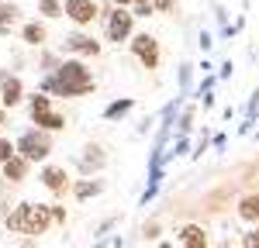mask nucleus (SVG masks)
I'll return each mask as SVG.
<instances>
[{"label":"nucleus","instance_id":"nucleus-3","mask_svg":"<svg viewBox=\"0 0 259 248\" xmlns=\"http://www.w3.org/2000/svg\"><path fill=\"white\" fill-rule=\"evenodd\" d=\"M52 152V138H49V131H24L18 138V155H24L28 162H41L45 155Z\"/></svg>","mask_w":259,"mask_h":248},{"label":"nucleus","instance_id":"nucleus-16","mask_svg":"<svg viewBox=\"0 0 259 248\" xmlns=\"http://www.w3.org/2000/svg\"><path fill=\"white\" fill-rule=\"evenodd\" d=\"M100 190H104V183H100V179H83V183H76V186H73L76 200H90V197H97Z\"/></svg>","mask_w":259,"mask_h":248},{"label":"nucleus","instance_id":"nucleus-20","mask_svg":"<svg viewBox=\"0 0 259 248\" xmlns=\"http://www.w3.org/2000/svg\"><path fill=\"white\" fill-rule=\"evenodd\" d=\"M38 11L45 18H62V0H38Z\"/></svg>","mask_w":259,"mask_h":248},{"label":"nucleus","instance_id":"nucleus-23","mask_svg":"<svg viewBox=\"0 0 259 248\" xmlns=\"http://www.w3.org/2000/svg\"><path fill=\"white\" fill-rule=\"evenodd\" d=\"M152 7H156V14H169L177 7V0H152Z\"/></svg>","mask_w":259,"mask_h":248},{"label":"nucleus","instance_id":"nucleus-15","mask_svg":"<svg viewBox=\"0 0 259 248\" xmlns=\"http://www.w3.org/2000/svg\"><path fill=\"white\" fill-rule=\"evenodd\" d=\"M35 124H38L41 131H59V128H66V117H62V114H56V110H49V114H38V117H35Z\"/></svg>","mask_w":259,"mask_h":248},{"label":"nucleus","instance_id":"nucleus-11","mask_svg":"<svg viewBox=\"0 0 259 248\" xmlns=\"http://www.w3.org/2000/svg\"><path fill=\"white\" fill-rule=\"evenodd\" d=\"M83 152H87V155L80 159V169H83V172H97V169H104V162H107L104 148H97V145H87Z\"/></svg>","mask_w":259,"mask_h":248},{"label":"nucleus","instance_id":"nucleus-28","mask_svg":"<svg viewBox=\"0 0 259 248\" xmlns=\"http://www.w3.org/2000/svg\"><path fill=\"white\" fill-rule=\"evenodd\" d=\"M0 217H7V214H4V204H0Z\"/></svg>","mask_w":259,"mask_h":248},{"label":"nucleus","instance_id":"nucleus-26","mask_svg":"<svg viewBox=\"0 0 259 248\" xmlns=\"http://www.w3.org/2000/svg\"><path fill=\"white\" fill-rule=\"evenodd\" d=\"M4 124H7V110H0V131H4Z\"/></svg>","mask_w":259,"mask_h":248},{"label":"nucleus","instance_id":"nucleus-13","mask_svg":"<svg viewBox=\"0 0 259 248\" xmlns=\"http://www.w3.org/2000/svg\"><path fill=\"white\" fill-rule=\"evenodd\" d=\"M239 217H242V221L259 224V193H249V197H242V200H239Z\"/></svg>","mask_w":259,"mask_h":248},{"label":"nucleus","instance_id":"nucleus-5","mask_svg":"<svg viewBox=\"0 0 259 248\" xmlns=\"http://www.w3.org/2000/svg\"><path fill=\"white\" fill-rule=\"evenodd\" d=\"M132 52H135V59L145 66V69H156L159 66V41L152 38L149 31H142V35H132Z\"/></svg>","mask_w":259,"mask_h":248},{"label":"nucleus","instance_id":"nucleus-12","mask_svg":"<svg viewBox=\"0 0 259 248\" xmlns=\"http://www.w3.org/2000/svg\"><path fill=\"white\" fill-rule=\"evenodd\" d=\"M28 159H24V155H14V159H7V162H4V179H11V183H21V179H24V176H28Z\"/></svg>","mask_w":259,"mask_h":248},{"label":"nucleus","instance_id":"nucleus-4","mask_svg":"<svg viewBox=\"0 0 259 248\" xmlns=\"http://www.w3.org/2000/svg\"><path fill=\"white\" fill-rule=\"evenodd\" d=\"M132 31H135V14H132L128 7H118V4H114V11L107 14V41L121 45V41L132 38Z\"/></svg>","mask_w":259,"mask_h":248},{"label":"nucleus","instance_id":"nucleus-8","mask_svg":"<svg viewBox=\"0 0 259 248\" xmlns=\"http://www.w3.org/2000/svg\"><path fill=\"white\" fill-rule=\"evenodd\" d=\"M21 97H24L21 80H18V76H7V73L0 69V100L7 103V107H14V103H21Z\"/></svg>","mask_w":259,"mask_h":248},{"label":"nucleus","instance_id":"nucleus-27","mask_svg":"<svg viewBox=\"0 0 259 248\" xmlns=\"http://www.w3.org/2000/svg\"><path fill=\"white\" fill-rule=\"evenodd\" d=\"M156 248H173V245H166V241H162V245H156Z\"/></svg>","mask_w":259,"mask_h":248},{"label":"nucleus","instance_id":"nucleus-22","mask_svg":"<svg viewBox=\"0 0 259 248\" xmlns=\"http://www.w3.org/2000/svg\"><path fill=\"white\" fill-rule=\"evenodd\" d=\"M18 155V145H11L7 138H0V165L7 162V159H14Z\"/></svg>","mask_w":259,"mask_h":248},{"label":"nucleus","instance_id":"nucleus-2","mask_svg":"<svg viewBox=\"0 0 259 248\" xmlns=\"http://www.w3.org/2000/svg\"><path fill=\"white\" fill-rule=\"evenodd\" d=\"M7 231L14 234H45L52 224V207L45 204H18L7 217H4Z\"/></svg>","mask_w":259,"mask_h":248},{"label":"nucleus","instance_id":"nucleus-7","mask_svg":"<svg viewBox=\"0 0 259 248\" xmlns=\"http://www.w3.org/2000/svg\"><path fill=\"white\" fill-rule=\"evenodd\" d=\"M62 48H66V52H73V55H97V52H100V41L90 38V35H83V31H76V35H69V38H66Z\"/></svg>","mask_w":259,"mask_h":248},{"label":"nucleus","instance_id":"nucleus-29","mask_svg":"<svg viewBox=\"0 0 259 248\" xmlns=\"http://www.w3.org/2000/svg\"><path fill=\"white\" fill-rule=\"evenodd\" d=\"M242 4H245V7H249V4H252V0H242Z\"/></svg>","mask_w":259,"mask_h":248},{"label":"nucleus","instance_id":"nucleus-14","mask_svg":"<svg viewBox=\"0 0 259 248\" xmlns=\"http://www.w3.org/2000/svg\"><path fill=\"white\" fill-rule=\"evenodd\" d=\"M21 38L28 41V45H45V24H38V21H28V24L21 28Z\"/></svg>","mask_w":259,"mask_h":248},{"label":"nucleus","instance_id":"nucleus-21","mask_svg":"<svg viewBox=\"0 0 259 248\" xmlns=\"http://www.w3.org/2000/svg\"><path fill=\"white\" fill-rule=\"evenodd\" d=\"M132 14L135 18H149V14H156V7H152V0H139V4H132Z\"/></svg>","mask_w":259,"mask_h":248},{"label":"nucleus","instance_id":"nucleus-6","mask_svg":"<svg viewBox=\"0 0 259 248\" xmlns=\"http://www.w3.org/2000/svg\"><path fill=\"white\" fill-rule=\"evenodd\" d=\"M62 14L73 21V24L87 28V24H94V21L100 18V7L94 0H66V4H62Z\"/></svg>","mask_w":259,"mask_h":248},{"label":"nucleus","instance_id":"nucleus-25","mask_svg":"<svg viewBox=\"0 0 259 248\" xmlns=\"http://www.w3.org/2000/svg\"><path fill=\"white\" fill-rule=\"evenodd\" d=\"M118 7H132V4H139V0H114Z\"/></svg>","mask_w":259,"mask_h":248},{"label":"nucleus","instance_id":"nucleus-24","mask_svg":"<svg viewBox=\"0 0 259 248\" xmlns=\"http://www.w3.org/2000/svg\"><path fill=\"white\" fill-rule=\"evenodd\" d=\"M52 221H66V210L62 207H52Z\"/></svg>","mask_w":259,"mask_h":248},{"label":"nucleus","instance_id":"nucleus-17","mask_svg":"<svg viewBox=\"0 0 259 248\" xmlns=\"http://www.w3.org/2000/svg\"><path fill=\"white\" fill-rule=\"evenodd\" d=\"M18 14H21L18 4H11V0H0V24H4V28H11V24L18 21Z\"/></svg>","mask_w":259,"mask_h":248},{"label":"nucleus","instance_id":"nucleus-19","mask_svg":"<svg viewBox=\"0 0 259 248\" xmlns=\"http://www.w3.org/2000/svg\"><path fill=\"white\" fill-rule=\"evenodd\" d=\"M52 110V97H45V93H35L31 97V117H38V114H49Z\"/></svg>","mask_w":259,"mask_h":248},{"label":"nucleus","instance_id":"nucleus-18","mask_svg":"<svg viewBox=\"0 0 259 248\" xmlns=\"http://www.w3.org/2000/svg\"><path fill=\"white\" fill-rule=\"evenodd\" d=\"M132 107H135V100H132V97H124V100H114L111 107H107V110H104V117H107V121H114V117H121V114H128Z\"/></svg>","mask_w":259,"mask_h":248},{"label":"nucleus","instance_id":"nucleus-9","mask_svg":"<svg viewBox=\"0 0 259 248\" xmlns=\"http://www.w3.org/2000/svg\"><path fill=\"white\" fill-rule=\"evenodd\" d=\"M41 183L49 186L56 197H62V193L69 190V176H66V169H59V165H45V169H41Z\"/></svg>","mask_w":259,"mask_h":248},{"label":"nucleus","instance_id":"nucleus-10","mask_svg":"<svg viewBox=\"0 0 259 248\" xmlns=\"http://www.w3.org/2000/svg\"><path fill=\"white\" fill-rule=\"evenodd\" d=\"M180 241L183 248H207V234L200 224H183L180 227Z\"/></svg>","mask_w":259,"mask_h":248},{"label":"nucleus","instance_id":"nucleus-1","mask_svg":"<svg viewBox=\"0 0 259 248\" xmlns=\"http://www.w3.org/2000/svg\"><path fill=\"white\" fill-rule=\"evenodd\" d=\"M94 73L83 66L80 59H66L59 62L45 80H41V90L45 93H56V97H87L94 93Z\"/></svg>","mask_w":259,"mask_h":248}]
</instances>
